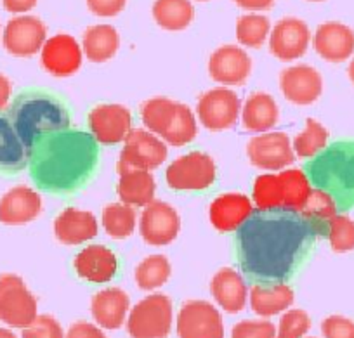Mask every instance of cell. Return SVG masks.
Segmentation results:
<instances>
[{
    "label": "cell",
    "mask_w": 354,
    "mask_h": 338,
    "mask_svg": "<svg viewBox=\"0 0 354 338\" xmlns=\"http://www.w3.org/2000/svg\"><path fill=\"white\" fill-rule=\"evenodd\" d=\"M0 32H2V30H0Z\"/></svg>",
    "instance_id": "cell-56"
},
{
    "label": "cell",
    "mask_w": 354,
    "mask_h": 338,
    "mask_svg": "<svg viewBox=\"0 0 354 338\" xmlns=\"http://www.w3.org/2000/svg\"><path fill=\"white\" fill-rule=\"evenodd\" d=\"M252 214H254V203L247 194L241 193L221 194L209 208L210 222L219 233L238 231Z\"/></svg>",
    "instance_id": "cell-21"
},
{
    "label": "cell",
    "mask_w": 354,
    "mask_h": 338,
    "mask_svg": "<svg viewBox=\"0 0 354 338\" xmlns=\"http://www.w3.org/2000/svg\"><path fill=\"white\" fill-rule=\"evenodd\" d=\"M231 338H277V328L270 321H240L231 330Z\"/></svg>",
    "instance_id": "cell-44"
},
{
    "label": "cell",
    "mask_w": 354,
    "mask_h": 338,
    "mask_svg": "<svg viewBox=\"0 0 354 338\" xmlns=\"http://www.w3.org/2000/svg\"><path fill=\"white\" fill-rule=\"evenodd\" d=\"M316 54L328 63H344L354 54V32L339 21H326L311 39Z\"/></svg>",
    "instance_id": "cell-19"
},
{
    "label": "cell",
    "mask_w": 354,
    "mask_h": 338,
    "mask_svg": "<svg viewBox=\"0 0 354 338\" xmlns=\"http://www.w3.org/2000/svg\"><path fill=\"white\" fill-rule=\"evenodd\" d=\"M125 326L131 338H167L172 330V300L163 293L145 297L129 310Z\"/></svg>",
    "instance_id": "cell-5"
},
{
    "label": "cell",
    "mask_w": 354,
    "mask_h": 338,
    "mask_svg": "<svg viewBox=\"0 0 354 338\" xmlns=\"http://www.w3.org/2000/svg\"><path fill=\"white\" fill-rule=\"evenodd\" d=\"M167 160V144L158 135L145 129H132L125 138L118 165L141 170H155Z\"/></svg>",
    "instance_id": "cell-13"
},
{
    "label": "cell",
    "mask_w": 354,
    "mask_h": 338,
    "mask_svg": "<svg viewBox=\"0 0 354 338\" xmlns=\"http://www.w3.org/2000/svg\"><path fill=\"white\" fill-rule=\"evenodd\" d=\"M88 129L100 144L124 142L132 131V113L122 104H100L88 113Z\"/></svg>",
    "instance_id": "cell-15"
},
{
    "label": "cell",
    "mask_w": 354,
    "mask_h": 338,
    "mask_svg": "<svg viewBox=\"0 0 354 338\" xmlns=\"http://www.w3.org/2000/svg\"><path fill=\"white\" fill-rule=\"evenodd\" d=\"M39 316L35 295L18 274L0 276V321L11 328H26Z\"/></svg>",
    "instance_id": "cell-7"
},
{
    "label": "cell",
    "mask_w": 354,
    "mask_h": 338,
    "mask_svg": "<svg viewBox=\"0 0 354 338\" xmlns=\"http://www.w3.org/2000/svg\"><path fill=\"white\" fill-rule=\"evenodd\" d=\"M47 40V26L37 16H16L9 19L2 33L4 49L11 56L32 57L42 50Z\"/></svg>",
    "instance_id": "cell-11"
},
{
    "label": "cell",
    "mask_w": 354,
    "mask_h": 338,
    "mask_svg": "<svg viewBox=\"0 0 354 338\" xmlns=\"http://www.w3.org/2000/svg\"><path fill=\"white\" fill-rule=\"evenodd\" d=\"M325 338H354V321L344 316H330L322 323Z\"/></svg>",
    "instance_id": "cell-45"
},
{
    "label": "cell",
    "mask_w": 354,
    "mask_h": 338,
    "mask_svg": "<svg viewBox=\"0 0 354 338\" xmlns=\"http://www.w3.org/2000/svg\"><path fill=\"white\" fill-rule=\"evenodd\" d=\"M196 134H198V124H196L195 113L192 111L189 106L179 102L176 120L162 139L165 141V144L183 148V146L189 144L196 138Z\"/></svg>",
    "instance_id": "cell-39"
},
{
    "label": "cell",
    "mask_w": 354,
    "mask_h": 338,
    "mask_svg": "<svg viewBox=\"0 0 354 338\" xmlns=\"http://www.w3.org/2000/svg\"><path fill=\"white\" fill-rule=\"evenodd\" d=\"M42 212V198L28 186H16L0 198V222L21 225L35 220Z\"/></svg>",
    "instance_id": "cell-23"
},
{
    "label": "cell",
    "mask_w": 354,
    "mask_h": 338,
    "mask_svg": "<svg viewBox=\"0 0 354 338\" xmlns=\"http://www.w3.org/2000/svg\"><path fill=\"white\" fill-rule=\"evenodd\" d=\"M337 212H339V208H337L335 200L326 191L316 187V189L311 191L304 208L299 214L304 215L308 220L315 222L316 225H319V227L326 231V225L335 217Z\"/></svg>",
    "instance_id": "cell-40"
},
{
    "label": "cell",
    "mask_w": 354,
    "mask_h": 338,
    "mask_svg": "<svg viewBox=\"0 0 354 338\" xmlns=\"http://www.w3.org/2000/svg\"><path fill=\"white\" fill-rule=\"evenodd\" d=\"M118 184L117 193L122 203L131 207L145 208L151 201H155L156 182L149 170L134 169V167L118 165Z\"/></svg>",
    "instance_id": "cell-24"
},
{
    "label": "cell",
    "mask_w": 354,
    "mask_h": 338,
    "mask_svg": "<svg viewBox=\"0 0 354 338\" xmlns=\"http://www.w3.org/2000/svg\"><path fill=\"white\" fill-rule=\"evenodd\" d=\"M11 92H12V84L6 75L0 73V111H4L6 106L11 101Z\"/></svg>",
    "instance_id": "cell-50"
},
{
    "label": "cell",
    "mask_w": 354,
    "mask_h": 338,
    "mask_svg": "<svg viewBox=\"0 0 354 338\" xmlns=\"http://www.w3.org/2000/svg\"><path fill=\"white\" fill-rule=\"evenodd\" d=\"M84 50L78 40L68 33H57L46 40L40 50V64L49 75L66 78L82 68Z\"/></svg>",
    "instance_id": "cell-14"
},
{
    "label": "cell",
    "mask_w": 354,
    "mask_h": 338,
    "mask_svg": "<svg viewBox=\"0 0 354 338\" xmlns=\"http://www.w3.org/2000/svg\"><path fill=\"white\" fill-rule=\"evenodd\" d=\"M136 208L125 203H111L104 207L101 215V224L104 231L113 240H125L136 231Z\"/></svg>",
    "instance_id": "cell-34"
},
{
    "label": "cell",
    "mask_w": 354,
    "mask_h": 338,
    "mask_svg": "<svg viewBox=\"0 0 354 338\" xmlns=\"http://www.w3.org/2000/svg\"><path fill=\"white\" fill-rule=\"evenodd\" d=\"M248 297H250L252 310L261 317H271L288 310L295 300L294 290L287 283L271 286L254 285Z\"/></svg>",
    "instance_id": "cell-30"
},
{
    "label": "cell",
    "mask_w": 354,
    "mask_h": 338,
    "mask_svg": "<svg viewBox=\"0 0 354 338\" xmlns=\"http://www.w3.org/2000/svg\"><path fill=\"white\" fill-rule=\"evenodd\" d=\"M100 225L93 212L68 207L54 220V234L57 241L68 247H77L97 236Z\"/></svg>",
    "instance_id": "cell-22"
},
{
    "label": "cell",
    "mask_w": 354,
    "mask_h": 338,
    "mask_svg": "<svg viewBox=\"0 0 354 338\" xmlns=\"http://www.w3.org/2000/svg\"><path fill=\"white\" fill-rule=\"evenodd\" d=\"M241 113V101L231 88L216 87L205 92L196 104L200 124L210 132H223L236 124Z\"/></svg>",
    "instance_id": "cell-8"
},
{
    "label": "cell",
    "mask_w": 354,
    "mask_h": 338,
    "mask_svg": "<svg viewBox=\"0 0 354 338\" xmlns=\"http://www.w3.org/2000/svg\"><path fill=\"white\" fill-rule=\"evenodd\" d=\"M179 338H224V323L219 309L205 300L183 303L177 316Z\"/></svg>",
    "instance_id": "cell-9"
},
{
    "label": "cell",
    "mask_w": 354,
    "mask_h": 338,
    "mask_svg": "<svg viewBox=\"0 0 354 338\" xmlns=\"http://www.w3.org/2000/svg\"><path fill=\"white\" fill-rule=\"evenodd\" d=\"M326 238L333 252L354 250V220L344 214H337L326 225Z\"/></svg>",
    "instance_id": "cell-41"
},
{
    "label": "cell",
    "mask_w": 354,
    "mask_h": 338,
    "mask_svg": "<svg viewBox=\"0 0 354 338\" xmlns=\"http://www.w3.org/2000/svg\"><path fill=\"white\" fill-rule=\"evenodd\" d=\"M179 102L169 97H151L141 106V122L151 134L160 139L169 132L177 117Z\"/></svg>",
    "instance_id": "cell-32"
},
{
    "label": "cell",
    "mask_w": 354,
    "mask_h": 338,
    "mask_svg": "<svg viewBox=\"0 0 354 338\" xmlns=\"http://www.w3.org/2000/svg\"><path fill=\"white\" fill-rule=\"evenodd\" d=\"M281 182V196H283V208L301 212L313 191V184L302 169L281 170L278 173Z\"/></svg>",
    "instance_id": "cell-33"
},
{
    "label": "cell",
    "mask_w": 354,
    "mask_h": 338,
    "mask_svg": "<svg viewBox=\"0 0 354 338\" xmlns=\"http://www.w3.org/2000/svg\"><path fill=\"white\" fill-rule=\"evenodd\" d=\"M252 203L257 210H273L283 208V196H281V182L278 173H262L254 180L252 189Z\"/></svg>",
    "instance_id": "cell-38"
},
{
    "label": "cell",
    "mask_w": 354,
    "mask_h": 338,
    "mask_svg": "<svg viewBox=\"0 0 354 338\" xmlns=\"http://www.w3.org/2000/svg\"><path fill=\"white\" fill-rule=\"evenodd\" d=\"M347 73H349L351 82H353V84H354V57H353V59H351L349 68H347Z\"/></svg>",
    "instance_id": "cell-52"
},
{
    "label": "cell",
    "mask_w": 354,
    "mask_h": 338,
    "mask_svg": "<svg viewBox=\"0 0 354 338\" xmlns=\"http://www.w3.org/2000/svg\"><path fill=\"white\" fill-rule=\"evenodd\" d=\"M88 11L97 18H115L127 6V0H85Z\"/></svg>",
    "instance_id": "cell-46"
},
{
    "label": "cell",
    "mask_w": 354,
    "mask_h": 338,
    "mask_svg": "<svg viewBox=\"0 0 354 338\" xmlns=\"http://www.w3.org/2000/svg\"><path fill=\"white\" fill-rule=\"evenodd\" d=\"M309 2H323V0H309Z\"/></svg>",
    "instance_id": "cell-53"
},
{
    "label": "cell",
    "mask_w": 354,
    "mask_h": 338,
    "mask_svg": "<svg viewBox=\"0 0 354 338\" xmlns=\"http://www.w3.org/2000/svg\"><path fill=\"white\" fill-rule=\"evenodd\" d=\"M240 117L245 131L264 134L277 127L280 120V108L273 95L266 92H255L243 102Z\"/></svg>",
    "instance_id": "cell-27"
},
{
    "label": "cell",
    "mask_w": 354,
    "mask_h": 338,
    "mask_svg": "<svg viewBox=\"0 0 354 338\" xmlns=\"http://www.w3.org/2000/svg\"><path fill=\"white\" fill-rule=\"evenodd\" d=\"M247 156L261 170H283L295 162L292 141L285 132H264L250 139Z\"/></svg>",
    "instance_id": "cell-12"
},
{
    "label": "cell",
    "mask_w": 354,
    "mask_h": 338,
    "mask_svg": "<svg viewBox=\"0 0 354 338\" xmlns=\"http://www.w3.org/2000/svg\"><path fill=\"white\" fill-rule=\"evenodd\" d=\"M326 146H328V131L315 118H308L304 131L295 135V139L292 141L295 156L304 160L315 158Z\"/></svg>",
    "instance_id": "cell-36"
},
{
    "label": "cell",
    "mask_w": 354,
    "mask_h": 338,
    "mask_svg": "<svg viewBox=\"0 0 354 338\" xmlns=\"http://www.w3.org/2000/svg\"><path fill=\"white\" fill-rule=\"evenodd\" d=\"M181 231V217L172 205L155 200L146 205L139 218L141 238L151 247H165L177 238Z\"/></svg>",
    "instance_id": "cell-10"
},
{
    "label": "cell",
    "mask_w": 354,
    "mask_h": 338,
    "mask_svg": "<svg viewBox=\"0 0 354 338\" xmlns=\"http://www.w3.org/2000/svg\"><path fill=\"white\" fill-rule=\"evenodd\" d=\"M0 338H18L11 330H6V328H0Z\"/></svg>",
    "instance_id": "cell-51"
},
{
    "label": "cell",
    "mask_w": 354,
    "mask_h": 338,
    "mask_svg": "<svg viewBox=\"0 0 354 338\" xmlns=\"http://www.w3.org/2000/svg\"><path fill=\"white\" fill-rule=\"evenodd\" d=\"M216 162L202 151L179 156L165 170V180L174 191H205L216 182Z\"/></svg>",
    "instance_id": "cell-6"
},
{
    "label": "cell",
    "mask_w": 354,
    "mask_h": 338,
    "mask_svg": "<svg viewBox=\"0 0 354 338\" xmlns=\"http://www.w3.org/2000/svg\"><path fill=\"white\" fill-rule=\"evenodd\" d=\"M97 141L78 129L44 135L28 151L30 177L40 191L70 194L82 189L96 173Z\"/></svg>",
    "instance_id": "cell-2"
},
{
    "label": "cell",
    "mask_w": 354,
    "mask_h": 338,
    "mask_svg": "<svg viewBox=\"0 0 354 338\" xmlns=\"http://www.w3.org/2000/svg\"><path fill=\"white\" fill-rule=\"evenodd\" d=\"M200 2H205V0H200Z\"/></svg>",
    "instance_id": "cell-55"
},
{
    "label": "cell",
    "mask_w": 354,
    "mask_h": 338,
    "mask_svg": "<svg viewBox=\"0 0 354 338\" xmlns=\"http://www.w3.org/2000/svg\"><path fill=\"white\" fill-rule=\"evenodd\" d=\"M131 299L120 288H104L93 297L91 312L104 330H118L127 321Z\"/></svg>",
    "instance_id": "cell-25"
},
{
    "label": "cell",
    "mask_w": 354,
    "mask_h": 338,
    "mask_svg": "<svg viewBox=\"0 0 354 338\" xmlns=\"http://www.w3.org/2000/svg\"><path fill=\"white\" fill-rule=\"evenodd\" d=\"M313 186L326 191L342 212L354 207V141L326 146L304 167Z\"/></svg>",
    "instance_id": "cell-4"
},
{
    "label": "cell",
    "mask_w": 354,
    "mask_h": 338,
    "mask_svg": "<svg viewBox=\"0 0 354 338\" xmlns=\"http://www.w3.org/2000/svg\"><path fill=\"white\" fill-rule=\"evenodd\" d=\"M37 4H39V0H2V6H4L6 11L16 16L26 15V12L32 11Z\"/></svg>",
    "instance_id": "cell-48"
},
{
    "label": "cell",
    "mask_w": 354,
    "mask_h": 338,
    "mask_svg": "<svg viewBox=\"0 0 354 338\" xmlns=\"http://www.w3.org/2000/svg\"><path fill=\"white\" fill-rule=\"evenodd\" d=\"M311 39L308 23L299 18H283L271 28L270 53L283 63L295 61L308 53Z\"/></svg>",
    "instance_id": "cell-16"
},
{
    "label": "cell",
    "mask_w": 354,
    "mask_h": 338,
    "mask_svg": "<svg viewBox=\"0 0 354 338\" xmlns=\"http://www.w3.org/2000/svg\"><path fill=\"white\" fill-rule=\"evenodd\" d=\"M311 328V317L302 309H290L281 316L277 338H302Z\"/></svg>",
    "instance_id": "cell-42"
},
{
    "label": "cell",
    "mask_w": 354,
    "mask_h": 338,
    "mask_svg": "<svg viewBox=\"0 0 354 338\" xmlns=\"http://www.w3.org/2000/svg\"><path fill=\"white\" fill-rule=\"evenodd\" d=\"M252 73V59L238 46H223L209 59V75L214 82L227 87L241 85Z\"/></svg>",
    "instance_id": "cell-18"
},
{
    "label": "cell",
    "mask_w": 354,
    "mask_h": 338,
    "mask_svg": "<svg viewBox=\"0 0 354 338\" xmlns=\"http://www.w3.org/2000/svg\"><path fill=\"white\" fill-rule=\"evenodd\" d=\"M8 117L26 151L44 135L66 131L71 125L70 109L63 99L40 88L19 92L9 104Z\"/></svg>",
    "instance_id": "cell-3"
},
{
    "label": "cell",
    "mask_w": 354,
    "mask_h": 338,
    "mask_svg": "<svg viewBox=\"0 0 354 338\" xmlns=\"http://www.w3.org/2000/svg\"><path fill=\"white\" fill-rule=\"evenodd\" d=\"M28 167V151L16 134L8 113L0 111V173L16 176Z\"/></svg>",
    "instance_id": "cell-28"
},
{
    "label": "cell",
    "mask_w": 354,
    "mask_h": 338,
    "mask_svg": "<svg viewBox=\"0 0 354 338\" xmlns=\"http://www.w3.org/2000/svg\"><path fill=\"white\" fill-rule=\"evenodd\" d=\"M64 338H106V335L93 323H85V321H78L70 326L66 331Z\"/></svg>",
    "instance_id": "cell-47"
},
{
    "label": "cell",
    "mask_w": 354,
    "mask_h": 338,
    "mask_svg": "<svg viewBox=\"0 0 354 338\" xmlns=\"http://www.w3.org/2000/svg\"><path fill=\"white\" fill-rule=\"evenodd\" d=\"M281 94L287 101L297 106H309L323 92V78L316 68L309 64H295L280 75Z\"/></svg>",
    "instance_id": "cell-17"
},
{
    "label": "cell",
    "mask_w": 354,
    "mask_h": 338,
    "mask_svg": "<svg viewBox=\"0 0 354 338\" xmlns=\"http://www.w3.org/2000/svg\"><path fill=\"white\" fill-rule=\"evenodd\" d=\"M73 267L78 278L101 285L117 276L118 259L113 250L104 245H88L75 255Z\"/></svg>",
    "instance_id": "cell-20"
},
{
    "label": "cell",
    "mask_w": 354,
    "mask_h": 338,
    "mask_svg": "<svg viewBox=\"0 0 354 338\" xmlns=\"http://www.w3.org/2000/svg\"><path fill=\"white\" fill-rule=\"evenodd\" d=\"M120 47V35L111 25L88 26L82 39V50L91 63H106L113 59Z\"/></svg>",
    "instance_id": "cell-29"
},
{
    "label": "cell",
    "mask_w": 354,
    "mask_h": 338,
    "mask_svg": "<svg viewBox=\"0 0 354 338\" xmlns=\"http://www.w3.org/2000/svg\"><path fill=\"white\" fill-rule=\"evenodd\" d=\"M21 338H64V331L56 317L42 314L30 326L23 328Z\"/></svg>",
    "instance_id": "cell-43"
},
{
    "label": "cell",
    "mask_w": 354,
    "mask_h": 338,
    "mask_svg": "<svg viewBox=\"0 0 354 338\" xmlns=\"http://www.w3.org/2000/svg\"><path fill=\"white\" fill-rule=\"evenodd\" d=\"M271 23L266 16L252 12L243 15L236 21V39L241 46L259 49L264 46V42L270 39Z\"/></svg>",
    "instance_id": "cell-37"
},
{
    "label": "cell",
    "mask_w": 354,
    "mask_h": 338,
    "mask_svg": "<svg viewBox=\"0 0 354 338\" xmlns=\"http://www.w3.org/2000/svg\"><path fill=\"white\" fill-rule=\"evenodd\" d=\"M326 231L288 208L257 210L236 231V259L254 285L287 283L308 261L313 245Z\"/></svg>",
    "instance_id": "cell-1"
},
{
    "label": "cell",
    "mask_w": 354,
    "mask_h": 338,
    "mask_svg": "<svg viewBox=\"0 0 354 338\" xmlns=\"http://www.w3.org/2000/svg\"><path fill=\"white\" fill-rule=\"evenodd\" d=\"M170 274H172V267L165 255H149L145 261L139 262L134 278L139 288L145 292H151V290H158L160 286L165 285Z\"/></svg>",
    "instance_id": "cell-35"
},
{
    "label": "cell",
    "mask_w": 354,
    "mask_h": 338,
    "mask_svg": "<svg viewBox=\"0 0 354 338\" xmlns=\"http://www.w3.org/2000/svg\"><path fill=\"white\" fill-rule=\"evenodd\" d=\"M306 338H315V337H306Z\"/></svg>",
    "instance_id": "cell-54"
},
{
    "label": "cell",
    "mask_w": 354,
    "mask_h": 338,
    "mask_svg": "<svg viewBox=\"0 0 354 338\" xmlns=\"http://www.w3.org/2000/svg\"><path fill=\"white\" fill-rule=\"evenodd\" d=\"M234 4L238 8L245 9V11L259 12V11H268L273 8L274 0H234Z\"/></svg>",
    "instance_id": "cell-49"
},
{
    "label": "cell",
    "mask_w": 354,
    "mask_h": 338,
    "mask_svg": "<svg viewBox=\"0 0 354 338\" xmlns=\"http://www.w3.org/2000/svg\"><path fill=\"white\" fill-rule=\"evenodd\" d=\"M151 15L165 32H183L195 19V6L192 0H155Z\"/></svg>",
    "instance_id": "cell-31"
},
{
    "label": "cell",
    "mask_w": 354,
    "mask_h": 338,
    "mask_svg": "<svg viewBox=\"0 0 354 338\" xmlns=\"http://www.w3.org/2000/svg\"><path fill=\"white\" fill-rule=\"evenodd\" d=\"M210 293L221 309L230 314H236L247 306V283L243 276L231 267H224L214 274L210 281Z\"/></svg>",
    "instance_id": "cell-26"
}]
</instances>
